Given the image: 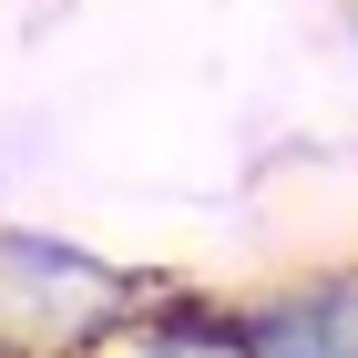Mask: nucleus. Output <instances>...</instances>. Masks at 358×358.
<instances>
[{
    "mask_svg": "<svg viewBox=\"0 0 358 358\" xmlns=\"http://www.w3.org/2000/svg\"><path fill=\"white\" fill-rule=\"evenodd\" d=\"M174 276L113 266V256L41 236V225H0V358H92L134 307H154Z\"/></svg>",
    "mask_w": 358,
    "mask_h": 358,
    "instance_id": "obj_1",
    "label": "nucleus"
},
{
    "mask_svg": "<svg viewBox=\"0 0 358 358\" xmlns=\"http://www.w3.org/2000/svg\"><path fill=\"white\" fill-rule=\"evenodd\" d=\"M246 358H358V266H307L266 297H236Z\"/></svg>",
    "mask_w": 358,
    "mask_h": 358,
    "instance_id": "obj_2",
    "label": "nucleus"
},
{
    "mask_svg": "<svg viewBox=\"0 0 358 358\" xmlns=\"http://www.w3.org/2000/svg\"><path fill=\"white\" fill-rule=\"evenodd\" d=\"M92 358H246V328H236V297L164 287V297L134 307V317H123Z\"/></svg>",
    "mask_w": 358,
    "mask_h": 358,
    "instance_id": "obj_3",
    "label": "nucleus"
},
{
    "mask_svg": "<svg viewBox=\"0 0 358 358\" xmlns=\"http://www.w3.org/2000/svg\"><path fill=\"white\" fill-rule=\"evenodd\" d=\"M348 31H358V10H348Z\"/></svg>",
    "mask_w": 358,
    "mask_h": 358,
    "instance_id": "obj_4",
    "label": "nucleus"
}]
</instances>
